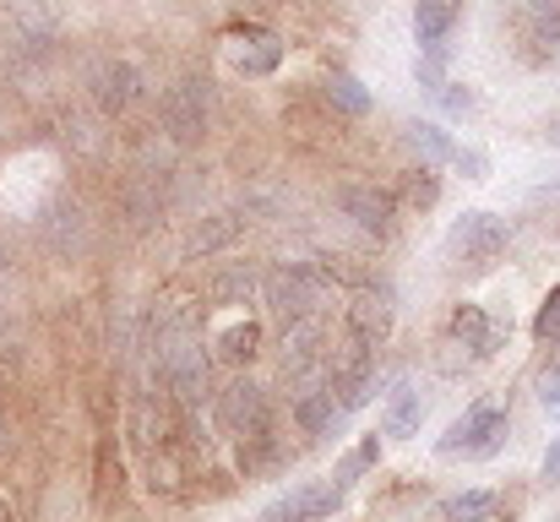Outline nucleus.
I'll use <instances>...</instances> for the list:
<instances>
[{"label":"nucleus","mask_w":560,"mask_h":522,"mask_svg":"<svg viewBox=\"0 0 560 522\" xmlns=\"http://www.w3.org/2000/svg\"><path fill=\"white\" fill-rule=\"evenodd\" d=\"M539 479H545L550 490H556V485H560V436H556V441H550V452H545V468H539Z\"/></svg>","instance_id":"393cba45"},{"label":"nucleus","mask_w":560,"mask_h":522,"mask_svg":"<svg viewBox=\"0 0 560 522\" xmlns=\"http://www.w3.org/2000/svg\"><path fill=\"white\" fill-rule=\"evenodd\" d=\"M490 327H495V322H490L479 305H457V311H452V338L463 348H474V359H490Z\"/></svg>","instance_id":"2eb2a0df"},{"label":"nucleus","mask_w":560,"mask_h":522,"mask_svg":"<svg viewBox=\"0 0 560 522\" xmlns=\"http://www.w3.org/2000/svg\"><path fill=\"white\" fill-rule=\"evenodd\" d=\"M539 408H545L550 419H560V370H550V375L539 381Z\"/></svg>","instance_id":"b1692460"},{"label":"nucleus","mask_w":560,"mask_h":522,"mask_svg":"<svg viewBox=\"0 0 560 522\" xmlns=\"http://www.w3.org/2000/svg\"><path fill=\"white\" fill-rule=\"evenodd\" d=\"M452 170L463 174V179H490V159H485L479 148H463V142H457V148H452Z\"/></svg>","instance_id":"4be33fe9"},{"label":"nucleus","mask_w":560,"mask_h":522,"mask_svg":"<svg viewBox=\"0 0 560 522\" xmlns=\"http://www.w3.org/2000/svg\"><path fill=\"white\" fill-rule=\"evenodd\" d=\"M327 98L343 104L349 115H365V109H371V93H365L360 77H349V71H332V77H327Z\"/></svg>","instance_id":"6ab92c4d"},{"label":"nucleus","mask_w":560,"mask_h":522,"mask_svg":"<svg viewBox=\"0 0 560 522\" xmlns=\"http://www.w3.org/2000/svg\"><path fill=\"white\" fill-rule=\"evenodd\" d=\"M375 463H381V436H365V441H354V446L338 457V468H332V485H338V490H354V485L371 474Z\"/></svg>","instance_id":"f8f14e48"},{"label":"nucleus","mask_w":560,"mask_h":522,"mask_svg":"<svg viewBox=\"0 0 560 522\" xmlns=\"http://www.w3.org/2000/svg\"><path fill=\"white\" fill-rule=\"evenodd\" d=\"M218 419L229 425V436H256L267 425V403H261V386L256 381H229L218 392Z\"/></svg>","instance_id":"39448f33"},{"label":"nucleus","mask_w":560,"mask_h":522,"mask_svg":"<svg viewBox=\"0 0 560 522\" xmlns=\"http://www.w3.org/2000/svg\"><path fill=\"white\" fill-rule=\"evenodd\" d=\"M463 22V0H413V44L419 55H446L452 27Z\"/></svg>","instance_id":"423d86ee"},{"label":"nucleus","mask_w":560,"mask_h":522,"mask_svg":"<svg viewBox=\"0 0 560 522\" xmlns=\"http://www.w3.org/2000/svg\"><path fill=\"white\" fill-rule=\"evenodd\" d=\"M267 311H272L278 322H300V316H305V278H300V272H278V278L267 283Z\"/></svg>","instance_id":"ddd939ff"},{"label":"nucleus","mask_w":560,"mask_h":522,"mask_svg":"<svg viewBox=\"0 0 560 522\" xmlns=\"http://www.w3.org/2000/svg\"><path fill=\"white\" fill-rule=\"evenodd\" d=\"M164 120H170L175 137H196V131H201V93H196L190 82L164 98Z\"/></svg>","instance_id":"f3484780"},{"label":"nucleus","mask_w":560,"mask_h":522,"mask_svg":"<svg viewBox=\"0 0 560 522\" xmlns=\"http://www.w3.org/2000/svg\"><path fill=\"white\" fill-rule=\"evenodd\" d=\"M495 512V496L490 490H457L435 507V522H485Z\"/></svg>","instance_id":"dca6fc26"},{"label":"nucleus","mask_w":560,"mask_h":522,"mask_svg":"<svg viewBox=\"0 0 560 522\" xmlns=\"http://www.w3.org/2000/svg\"><path fill=\"white\" fill-rule=\"evenodd\" d=\"M506 430H512L506 403H501V397H479L474 408H463V414L446 425V436L435 441V452H441V457H495V452L506 446Z\"/></svg>","instance_id":"f257e3e1"},{"label":"nucleus","mask_w":560,"mask_h":522,"mask_svg":"<svg viewBox=\"0 0 560 522\" xmlns=\"http://www.w3.org/2000/svg\"><path fill=\"white\" fill-rule=\"evenodd\" d=\"M294 419H300V430L305 436H327L338 419H343V408H338V397H332V386H322V392H311V397H300V408H294Z\"/></svg>","instance_id":"4468645a"},{"label":"nucleus","mask_w":560,"mask_h":522,"mask_svg":"<svg viewBox=\"0 0 560 522\" xmlns=\"http://www.w3.org/2000/svg\"><path fill=\"white\" fill-rule=\"evenodd\" d=\"M93 98H98L104 109H126V104L137 98V71H131L126 60L98 66V71H93Z\"/></svg>","instance_id":"9d476101"},{"label":"nucleus","mask_w":560,"mask_h":522,"mask_svg":"<svg viewBox=\"0 0 560 522\" xmlns=\"http://www.w3.org/2000/svg\"><path fill=\"white\" fill-rule=\"evenodd\" d=\"M338 201H343V212H349L360 229H375V234H386V229H392V201H386L381 190L343 185V190H338Z\"/></svg>","instance_id":"1a4fd4ad"},{"label":"nucleus","mask_w":560,"mask_h":522,"mask_svg":"<svg viewBox=\"0 0 560 522\" xmlns=\"http://www.w3.org/2000/svg\"><path fill=\"white\" fill-rule=\"evenodd\" d=\"M256 344H261V327H229V333H218V353L234 359V364H245L256 353Z\"/></svg>","instance_id":"aec40b11"},{"label":"nucleus","mask_w":560,"mask_h":522,"mask_svg":"<svg viewBox=\"0 0 560 522\" xmlns=\"http://www.w3.org/2000/svg\"><path fill=\"white\" fill-rule=\"evenodd\" d=\"M349 327H354L360 344H381V338L392 333V294H386V289L360 294V300L349 305Z\"/></svg>","instance_id":"0eeeda50"},{"label":"nucleus","mask_w":560,"mask_h":522,"mask_svg":"<svg viewBox=\"0 0 560 522\" xmlns=\"http://www.w3.org/2000/svg\"><path fill=\"white\" fill-rule=\"evenodd\" d=\"M375 392V359H360V364H349L338 381H332V397H338V408L343 414H354V408H365Z\"/></svg>","instance_id":"9b49d317"},{"label":"nucleus","mask_w":560,"mask_h":522,"mask_svg":"<svg viewBox=\"0 0 560 522\" xmlns=\"http://www.w3.org/2000/svg\"><path fill=\"white\" fill-rule=\"evenodd\" d=\"M408 142H413L430 164H452V148H457V142H452V137L435 126V120H413V126H408Z\"/></svg>","instance_id":"a211bd4d"},{"label":"nucleus","mask_w":560,"mask_h":522,"mask_svg":"<svg viewBox=\"0 0 560 522\" xmlns=\"http://www.w3.org/2000/svg\"><path fill=\"white\" fill-rule=\"evenodd\" d=\"M435 98H441V104H446L452 115H474V109H479V98H474L468 88H457V82H446V88H441Z\"/></svg>","instance_id":"5701e85b"},{"label":"nucleus","mask_w":560,"mask_h":522,"mask_svg":"<svg viewBox=\"0 0 560 522\" xmlns=\"http://www.w3.org/2000/svg\"><path fill=\"white\" fill-rule=\"evenodd\" d=\"M506 240H512V229H506L501 212H490V207H468V212H457L452 229H446V256H452L457 267L485 272V267L506 251Z\"/></svg>","instance_id":"f03ea898"},{"label":"nucleus","mask_w":560,"mask_h":522,"mask_svg":"<svg viewBox=\"0 0 560 522\" xmlns=\"http://www.w3.org/2000/svg\"><path fill=\"white\" fill-rule=\"evenodd\" d=\"M528 5H534V16H550L560 27V0H528Z\"/></svg>","instance_id":"a878e982"},{"label":"nucleus","mask_w":560,"mask_h":522,"mask_svg":"<svg viewBox=\"0 0 560 522\" xmlns=\"http://www.w3.org/2000/svg\"><path fill=\"white\" fill-rule=\"evenodd\" d=\"M534 338H539V344H560V283L545 294V305H539V316H534Z\"/></svg>","instance_id":"412c9836"},{"label":"nucleus","mask_w":560,"mask_h":522,"mask_svg":"<svg viewBox=\"0 0 560 522\" xmlns=\"http://www.w3.org/2000/svg\"><path fill=\"white\" fill-rule=\"evenodd\" d=\"M419 425H424V397L413 386H397L392 403H386V414H381V436L408 441V436H419Z\"/></svg>","instance_id":"6e6552de"},{"label":"nucleus","mask_w":560,"mask_h":522,"mask_svg":"<svg viewBox=\"0 0 560 522\" xmlns=\"http://www.w3.org/2000/svg\"><path fill=\"white\" fill-rule=\"evenodd\" d=\"M0 522H16V518H11V507H5V501H0Z\"/></svg>","instance_id":"bb28decb"},{"label":"nucleus","mask_w":560,"mask_h":522,"mask_svg":"<svg viewBox=\"0 0 560 522\" xmlns=\"http://www.w3.org/2000/svg\"><path fill=\"white\" fill-rule=\"evenodd\" d=\"M229 60L240 77H272L283 66V38L267 27H234L229 33Z\"/></svg>","instance_id":"7ed1b4c3"},{"label":"nucleus","mask_w":560,"mask_h":522,"mask_svg":"<svg viewBox=\"0 0 560 522\" xmlns=\"http://www.w3.org/2000/svg\"><path fill=\"white\" fill-rule=\"evenodd\" d=\"M338 507H343V490L327 479V485H300V490H289L283 501H272L256 522H322V518H332Z\"/></svg>","instance_id":"20e7f679"}]
</instances>
